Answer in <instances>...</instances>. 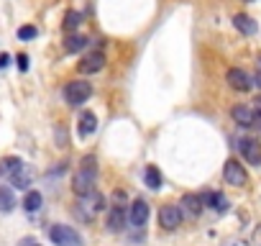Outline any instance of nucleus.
<instances>
[{
  "mask_svg": "<svg viewBox=\"0 0 261 246\" xmlns=\"http://www.w3.org/2000/svg\"><path fill=\"white\" fill-rule=\"evenodd\" d=\"M21 246H33V238H23V241H21Z\"/></svg>",
  "mask_w": 261,
  "mask_h": 246,
  "instance_id": "obj_31",
  "label": "nucleus"
},
{
  "mask_svg": "<svg viewBox=\"0 0 261 246\" xmlns=\"http://www.w3.org/2000/svg\"><path fill=\"white\" fill-rule=\"evenodd\" d=\"M13 205H16L13 190H11V187H0V211H3V213H11Z\"/></svg>",
  "mask_w": 261,
  "mask_h": 246,
  "instance_id": "obj_20",
  "label": "nucleus"
},
{
  "mask_svg": "<svg viewBox=\"0 0 261 246\" xmlns=\"http://www.w3.org/2000/svg\"><path fill=\"white\" fill-rule=\"evenodd\" d=\"M182 211L187 213V216H200L202 213V197L200 195H184L182 197Z\"/></svg>",
  "mask_w": 261,
  "mask_h": 246,
  "instance_id": "obj_14",
  "label": "nucleus"
},
{
  "mask_svg": "<svg viewBox=\"0 0 261 246\" xmlns=\"http://www.w3.org/2000/svg\"><path fill=\"white\" fill-rule=\"evenodd\" d=\"M85 47H87V38H85V36H69V38H67V52H72V54L80 52V49H85Z\"/></svg>",
  "mask_w": 261,
  "mask_h": 246,
  "instance_id": "obj_22",
  "label": "nucleus"
},
{
  "mask_svg": "<svg viewBox=\"0 0 261 246\" xmlns=\"http://www.w3.org/2000/svg\"><path fill=\"white\" fill-rule=\"evenodd\" d=\"M21 159L18 156H6V159H0V177H11L18 167H21Z\"/></svg>",
  "mask_w": 261,
  "mask_h": 246,
  "instance_id": "obj_19",
  "label": "nucleus"
},
{
  "mask_svg": "<svg viewBox=\"0 0 261 246\" xmlns=\"http://www.w3.org/2000/svg\"><path fill=\"white\" fill-rule=\"evenodd\" d=\"M143 180H146V185L151 187V190H159V187H162V172H159L156 167H146Z\"/></svg>",
  "mask_w": 261,
  "mask_h": 246,
  "instance_id": "obj_21",
  "label": "nucleus"
},
{
  "mask_svg": "<svg viewBox=\"0 0 261 246\" xmlns=\"http://www.w3.org/2000/svg\"><path fill=\"white\" fill-rule=\"evenodd\" d=\"M233 26H236L241 33H246V36H253V33H256V28H258V26H256L248 16H243V13H238V16L233 18Z\"/></svg>",
  "mask_w": 261,
  "mask_h": 246,
  "instance_id": "obj_18",
  "label": "nucleus"
},
{
  "mask_svg": "<svg viewBox=\"0 0 261 246\" xmlns=\"http://www.w3.org/2000/svg\"><path fill=\"white\" fill-rule=\"evenodd\" d=\"M95 126H97L95 113H92V110H85V113L80 115V120H77V134H80V136H90V134L95 131Z\"/></svg>",
  "mask_w": 261,
  "mask_h": 246,
  "instance_id": "obj_12",
  "label": "nucleus"
},
{
  "mask_svg": "<svg viewBox=\"0 0 261 246\" xmlns=\"http://www.w3.org/2000/svg\"><path fill=\"white\" fill-rule=\"evenodd\" d=\"M41 205H44V195L39 190H28L26 197H23V208L28 213H36V211H41Z\"/></svg>",
  "mask_w": 261,
  "mask_h": 246,
  "instance_id": "obj_15",
  "label": "nucleus"
},
{
  "mask_svg": "<svg viewBox=\"0 0 261 246\" xmlns=\"http://www.w3.org/2000/svg\"><path fill=\"white\" fill-rule=\"evenodd\" d=\"M233 120L241 123V126H258L261 115L253 110V108H246V105H236L233 108Z\"/></svg>",
  "mask_w": 261,
  "mask_h": 246,
  "instance_id": "obj_8",
  "label": "nucleus"
},
{
  "mask_svg": "<svg viewBox=\"0 0 261 246\" xmlns=\"http://www.w3.org/2000/svg\"><path fill=\"white\" fill-rule=\"evenodd\" d=\"M179 223H182V208L179 205H164V208L159 211V226L162 228L174 231Z\"/></svg>",
  "mask_w": 261,
  "mask_h": 246,
  "instance_id": "obj_6",
  "label": "nucleus"
},
{
  "mask_svg": "<svg viewBox=\"0 0 261 246\" xmlns=\"http://www.w3.org/2000/svg\"><path fill=\"white\" fill-rule=\"evenodd\" d=\"M102 208H105V197L97 190H92L87 195H80L77 208H74V216H77L80 221H85V223H92Z\"/></svg>",
  "mask_w": 261,
  "mask_h": 246,
  "instance_id": "obj_2",
  "label": "nucleus"
},
{
  "mask_svg": "<svg viewBox=\"0 0 261 246\" xmlns=\"http://www.w3.org/2000/svg\"><path fill=\"white\" fill-rule=\"evenodd\" d=\"M223 177H226V182L233 185V187H243V185L248 182V175H246V170H243V164H238L236 159H228V161H226V167H223Z\"/></svg>",
  "mask_w": 261,
  "mask_h": 246,
  "instance_id": "obj_5",
  "label": "nucleus"
},
{
  "mask_svg": "<svg viewBox=\"0 0 261 246\" xmlns=\"http://www.w3.org/2000/svg\"><path fill=\"white\" fill-rule=\"evenodd\" d=\"M253 110L261 115V98H256V100H253Z\"/></svg>",
  "mask_w": 261,
  "mask_h": 246,
  "instance_id": "obj_30",
  "label": "nucleus"
},
{
  "mask_svg": "<svg viewBox=\"0 0 261 246\" xmlns=\"http://www.w3.org/2000/svg\"><path fill=\"white\" fill-rule=\"evenodd\" d=\"M80 21H82V13H77V11H69L67 16H64V31H74L80 26Z\"/></svg>",
  "mask_w": 261,
  "mask_h": 246,
  "instance_id": "obj_23",
  "label": "nucleus"
},
{
  "mask_svg": "<svg viewBox=\"0 0 261 246\" xmlns=\"http://www.w3.org/2000/svg\"><path fill=\"white\" fill-rule=\"evenodd\" d=\"M33 246H36V243H33Z\"/></svg>",
  "mask_w": 261,
  "mask_h": 246,
  "instance_id": "obj_32",
  "label": "nucleus"
},
{
  "mask_svg": "<svg viewBox=\"0 0 261 246\" xmlns=\"http://www.w3.org/2000/svg\"><path fill=\"white\" fill-rule=\"evenodd\" d=\"M16 64H18V69H21V72H26V69H28V57H26V54H18Z\"/></svg>",
  "mask_w": 261,
  "mask_h": 246,
  "instance_id": "obj_25",
  "label": "nucleus"
},
{
  "mask_svg": "<svg viewBox=\"0 0 261 246\" xmlns=\"http://www.w3.org/2000/svg\"><path fill=\"white\" fill-rule=\"evenodd\" d=\"M251 85H256V88H261V74H253V77H251Z\"/></svg>",
  "mask_w": 261,
  "mask_h": 246,
  "instance_id": "obj_29",
  "label": "nucleus"
},
{
  "mask_svg": "<svg viewBox=\"0 0 261 246\" xmlns=\"http://www.w3.org/2000/svg\"><path fill=\"white\" fill-rule=\"evenodd\" d=\"M228 85L233 88V90H238V93H248L253 85H251V77L243 72V69H231L228 72Z\"/></svg>",
  "mask_w": 261,
  "mask_h": 246,
  "instance_id": "obj_9",
  "label": "nucleus"
},
{
  "mask_svg": "<svg viewBox=\"0 0 261 246\" xmlns=\"http://www.w3.org/2000/svg\"><path fill=\"white\" fill-rule=\"evenodd\" d=\"M49 236H51V241H54L57 246H82L80 233L74 231L72 226H54V228L49 231Z\"/></svg>",
  "mask_w": 261,
  "mask_h": 246,
  "instance_id": "obj_4",
  "label": "nucleus"
},
{
  "mask_svg": "<svg viewBox=\"0 0 261 246\" xmlns=\"http://www.w3.org/2000/svg\"><path fill=\"white\" fill-rule=\"evenodd\" d=\"M251 243H253V246H261V226H256V231H253V236H251Z\"/></svg>",
  "mask_w": 261,
  "mask_h": 246,
  "instance_id": "obj_27",
  "label": "nucleus"
},
{
  "mask_svg": "<svg viewBox=\"0 0 261 246\" xmlns=\"http://www.w3.org/2000/svg\"><path fill=\"white\" fill-rule=\"evenodd\" d=\"M238 149H241V154H243V159L248 164H253V167H258V164H261V144L256 139H241Z\"/></svg>",
  "mask_w": 261,
  "mask_h": 246,
  "instance_id": "obj_7",
  "label": "nucleus"
},
{
  "mask_svg": "<svg viewBox=\"0 0 261 246\" xmlns=\"http://www.w3.org/2000/svg\"><path fill=\"white\" fill-rule=\"evenodd\" d=\"M97 185V164H95V156H85L77 175H74V192L77 195H87L92 192Z\"/></svg>",
  "mask_w": 261,
  "mask_h": 246,
  "instance_id": "obj_1",
  "label": "nucleus"
},
{
  "mask_svg": "<svg viewBox=\"0 0 261 246\" xmlns=\"http://www.w3.org/2000/svg\"><path fill=\"white\" fill-rule=\"evenodd\" d=\"M8 64H11V57L8 54H0V69H6Z\"/></svg>",
  "mask_w": 261,
  "mask_h": 246,
  "instance_id": "obj_28",
  "label": "nucleus"
},
{
  "mask_svg": "<svg viewBox=\"0 0 261 246\" xmlns=\"http://www.w3.org/2000/svg\"><path fill=\"white\" fill-rule=\"evenodd\" d=\"M146 218H148V202L146 200H136L131 205V223L133 226H143Z\"/></svg>",
  "mask_w": 261,
  "mask_h": 246,
  "instance_id": "obj_13",
  "label": "nucleus"
},
{
  "mask_svg": "<svg viewBox=\"0 0 261 246\" xmlns=\"http://www.w3.org/2000/svg\"><path fill=\"white\" fill-rule=\"evenodd\" d=\"M113 202H116V205H123V202H126V192H123V190H116V192H113Z\"/></svg>",
  "mask_w": 261,
  "mask_h": 246,
  "instance_id": "obj_26",
  "label": "nucleus"
},
{
  "mask_svg": "<svg viewBox=\"0 0 261 246\" xmlns=\"http://www.w3.org/2000/svg\"><path fill=\"white\" fill-rule=\"evenodd\" d=\"M205 202L210 205L213 211H218V213H226V211H228V197L223 195V192H207V195H205Z\"/></svg>",
  "mask_w": 261,
  "mask_h": 246,
  "instance_id": "obj_16",
  "label": "nucleus"
},
{
  "mask_svg": "<svg viewBox=\"0 0 261 246\" xmlns=\"http://www.w3.org/2000/svg\"><path fill=\"white\" fill-rule=\"evenodd\" d=\"M105 67V57L100 54V52H95V54H87L82 62H80V72L82 74H92V72H100Z\"/></svg>",
  "mask_w": 261,
  "mask_h": 246,
  "instance_id": "obj_11",
  "label": "nucleus"
},
{
  "mask_svg": "<svg viewBox=\"0 0 261 246\" xmlns=\"http://www.w3.org/2000/svg\"><path fill=\"white\" fill-rule=\"evenodd\" d=\"M33 36H36V28H33V26H21V28H18V38H21V41H31Z\"/></svg>",
  "mask_w": 261,
  "mask_h": 246,
  "instance_id": "obj_24",
  "label": "nucleus"
},
{
  "mask_svg": "<svg viewBox=\"0 0 261 246\" xmlns=\"http://www.w3.org/2000/svg\"><path fill=\"white\" fill-rule=\"evenodd\" d=\"M11 182H13V187H18V190H28V185L33 182V170H31L28 164L23 161L21 167L11 175Z\"/></svg>",
  "mask_w": 261,
  "mask_h": 246,
  "instance_id": "obj_10",
  "label": "nucleus"
},
{
  "mask_svg": "<svg viewBox=\"0 0 261 246\" xmlns=\"http://www.w3.org/2000/svg\"><path fill=\"white\" fill-rule=\"evenodd\" d=\"M90 95H92V85H90V82H85V79L69 82L67 90H64V98H67L69 105H80V103H85Z\"/></svg>",
  "mask_w": 261,
  "mask_h": 246,
  "instance_id": "obj_3",
  "label": "nucleus"
},
{
  "mask_svg": "<svg viewBox=\"0 0 261 246\" xmlns=\"http://www.w3.org/2000/svg\"><path fill=\"white\" fill-rule=\"evenodd\" d=\"M123 223H126V216H123V205H116V208L110 211V218H108V228L113 231V233H118V231L123 228Z\"/></svg>",
  "mask_w": 261,
  "mask_h": 246,
  "instance_id": "obj_17",
  "label": "nucleus"
}]
</instances>
